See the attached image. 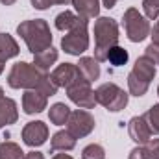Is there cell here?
<instances>
[{"label":"cell","mask_w":159,"mask_h":159,"mask_svg":"<svg viewBox=\"0 0 159 159\" xmlns=\"http://www.w3.org/2000/svg\"><path fill=\"white\" fill-rule=\"evenodd\" d=\"M17 34L24 39L28 50L32 54H39L43 50L52 46V32L46 20L34 19V20H24L17 26Z\"/></svg>","instance_id":"cell-1"},{"label":"cell","mask_w":159,"mask_h":159,"mask_svg":"<svg viewBox=\"0 0 159 159\" xmlns=\"http://www.w3.org/2000/svg\"><path fill=\"white\" fill-rule=\"evenodd\" d=\"M119 44V24L111 17H98L94 22V59L106 61L109 48Z\"/></svg>","instance_id":"cell-2"},{"label":"cell","mask_w":159,"mask_h":159,"mask_svg":"<svg viewBox=\"0 0 159 159\" xmlns=\"http://www.w3.org/2000/svg\"><path fill=\"white\" fill-rule=\"evenodd\" d=\"M156 61L148 56H141L137 57L131 72L128 74V89H129V94L133 96H143L146 94L148 87H150V81L156 76Z\"/></svg>","instance_id":"cell-3"},{"label":"cell","mask_w":159,"mask_h":159,"mask_svg":"<svg viewBox=\"0 0 159 159\" xmlns=\"http://www.w3.org/2000/svg\"><path fill=\"white\" fill-rule=\"evenodd\" d=\"M43 78L44 72H41L35 65L19 61L11 67L7 74V83L13 89H37Z\"/></svg>","instance_id":"cell-4"},{"label":"cell","mask_w":159,"mask_h":159,"mask_svg":"<svg viewBox=\"0 0 159 159\" xmlns=\"http://www.w3.org/2000/svg\"><path fill=\"white\" fill-rule=\"evenodd\" d=\"M94 94H96V104L104 106L107 111L117 113L128 106V93L124 89H120L117 83H111V81L102 83L94 91Z\"/></svg>","instance_id":"cell-5"},{"label":"cell","mask_w":159,"mask_h":159,"mask_svg":"<svg viewBox=\"0 0 159 159\" xmlns=\"http://www.w3.org/2000/svg\"><path fill=\"white\" fill-rule=\"evenodd\" d=\"M122 20H124L126 35H128V39L131 41V43H141V41H144L150 35V30H152L150 22H148V19L143 13H139V9L128 7L124 11Z\"/></svg>","instance_id":"cell-6"},{"label":"cell","mask_w":159,"mask_h":159,"mask_svg":"<svg viewBox=\"0 0 159 159\" xmlns=\"http://www.w3.org/2000/svg\"><path fill=\"white\" fill-rule=\"evenodd\" d=\"M61 48L70 54V56H80L89 48V32H87V19H81L78 24L67 32L61 39Z\"/></svg>","instance_id":"cell-7"},{"label":"cell","mask_w":159,"mask_h":159,"mask_svg":"<svg viewBox=\"0 0 159 159\" xmlns=\"http://www.w3.org/2000/svg\"><path fill=\"white\" fill-rule=\"evenodd\" d=\"M67 94H69L70 102H74L80 109H91L96 106V94L91 87V81L85 78H80L72 85H69Z\"/></svg>","instance_id":"cell-8"},{"label":"cell","mask_w":159,"mask_h":159,"mask_svg":"<svg viewBox=\"0 0 159 159\" xmlns=\"http://www.w3.org/2000/svg\"><path fill=\"white\" fill-rule=\"evenodd\" d=\"M96 122L94 117L85 111V109H76V111H70V117L67 120V131L74 137V139H81V137H87L93 129H94Z\"/></svg>","instance_id":"cell-9"},{"label":"cell","mask_w":159,"mask_h":159,"mask_svg":"<svg viewBox=\"0 0 159 159\" xmlns=\"http://www.w3.org/2000/svg\"><path fill=\"white\" fill-rule=\"evenodd\" d=\"M46 139H48V126L41 120H32L22 128V141H24V144H28L32 148L44 144Z\"/></svg>","instance_id":"cell-10"},{"label":"cell","mask_w":159,"mask_h":159,"mask_svg":"<svg viewBox=\"0 0 159 159\" xmlns=\"http://www.w3.org/2000/svg\"><path fill=\"white\" fill-rule=\"evenodd\" d=\"M80 78H83V74L80 72L78 65H74V63H63V65L56 67L54 72L50 74V80L57 87H65V89L69 85H72L74 81H78Z\"/></svg>","instance_id":"cell-11"},{"label":"cell","mask_w":159,"mask_h":159,"mask_svg":"<svg viewBox=\"0 0 159 159\" xmlns=\"http://www.w3.org/2000/svg\"><path fill=\"white\" fill-rule=\"evenodd\" d=\"M128 133H129L131 141H135L137 144H146L152 139V135H154L150 126H148V122H146V119H144V115L133 117L128 122Z\"/></svg>","instance_id":"cell-12"},{"label":"cell","mask_w":159,"mask_h":159,"mask_svg":"<svg viewBox=\"0 0 159 159\" xmlns=\"http://www.w3.org/2000/svg\"><path fill=\"white\" fill-rule=\"evenodd\" d=\"M46 102H48V96H44L37 89H28L22 94V109L26 115L41 113L43 109H46Z\"/></svg>","instance_id":"cell-13"},{"label":"cell","mask_w":159,"mask_h":159,"mask_svg":"<svg viewBox=\"0 0 159 159\" xmlns=\"http://www.w3.org/2000/svg\"><path fill=\"white\" fill-rule=\"evenodd\" d=\"M76 146V139L67 131V129H61V131H56L52 135V141H50V148L52 152H69Z\"/></svg>","instance_id":"cell-14"},{"label":"cell","mask_w":159,"mask_h":159,"mask_svg":"<svg viewBox=\"0 0 159 159\" xmlns=\"http://www.w3.org/2000/svg\"><path fill=\"white\" fill-rule=\"evenodd\" d=\"M19 119V111H17V102L11 98H0V126H7V124H15Z\"/></svg>","instance_id":"cell-15"},{"label":"cell","mask_w":159,"mask_h":159,"mask_svg":"<svg viewBox=\"0 0 159 159\" xmlns=\"http://www.w3.org/2000/svg\"><path fill=\"white\" fill-rule=\"evenodd\" d=\"M56 61H57V50H56L54 46L43 50L39 54H34V65L39 69L41 72H44V74H48L50 67H52Z\"/></svg>","instance_id":"cell-16"},{"label":"cell","mask_w":159,"mask_h":159,"mask_svg":"<svg viewBox=\"0 0 159 159\" xmlns=\"http://www.w3.org/2000/svg\"><path fill=\"white\" fill-rule=\"evenodd\" d=\"M72 6L81 19H94L100 13V2L98 0H72Z\"/></svg>","instance_id":"cell-17"},{"label":"cell","mask_w":159,"mask_h":159,"mask_svg":"<svg viewBox=\"0 0 159 159\" xmlns=\"http://www.w3.org/2000/svg\"><path fill=\"white\" fill-rule=\"evenodd\" d=\"M78 69L83 74V78L89 81H94L100 78V63L94 57H81L78 63Z\"/></svg>","instance_id":"cell-18"},{"label":"cell","mask_w":159,"mask_h":159,"mask_svg":"<svg viewBox=\"0 0 159 159\" xmlns=\"http://www.w3.org/2000/svg\"><path fill=\"white\" fill-rule=\"evenodd\" d=\"M19 44L9 34H0V59L7 61L19 54Z\"/></svg>","instance_id":"cell-19"},{"label":"cell","mask_w":159,"mask_h":159,"mask_svg":"<svg viewBox=\"0 0 159 159\" xmlns=\"http://www.w3.org/2000/svg\"><path fill=\"white\" fill-rule=\"evenodd\" d=\"M81 20V17L76 15L74 11H61L57 17H56V28L61 30V32H70L76 24Z\"/></svg>","instance_id":"cell-20"},{"label":"cell","mask_w":159,"mask_h":159,"mask_svg":"<svg viewBox=\"0 0 159 159\" xmlns=\"http://www.w3.org/2000/svg\"><path fill=\"white\" fill-rule=\"evenodd\" d=\"M69 117H70V109H69V106H65V104H61V102L54 104V106L48 109V119H50L52 124H56V126L67 124Z\"/></svg>","instance_id":"cell-21"},{"label":"cell","mask_w":159,"mask_h":159,"mask_svg":"<svg viewBox=\"0 0 159 159\" xmlns=\"http://www.w3.org/2000/svg\"><path fill=\"white\" fill-rule=\"evenodd\" d=\"M24 152L17 143L4 141L0 143V159H24Z\"/></svg>","instance_id":"cell-22"},{"label":"cell","mask_w":159,"mask_h":159,"mask_svg":"<svg viewBox=\"0 0 159 159\" xmlns=\"http://www.w3.org/2000/svg\"><path fill=\"white\" fill-rule=\"evenodd\" d=\"M128 59H129V56H128V50L126 48H122V46H113V48H109V52H107V57H106V61H109L113 67H122V65H126L128 63Z\"/></svg>","instance_id":"cell-23"},{"label":"cell","mask_w":159,"mask_h":159,"mask_svg":"<svg viewBox=\"0 0 159 159\" xmlns=\"http://www.w3.org/2000/svg\"><path fill=\"white\" fill-rule=\"evenodd\" d=\"M144 119L148 122L152 133H159V104H154V106L144 113Z\"/></svg>","instance_id":"cell-24"},{"label":"cell","mask_w":159,"mask_h":159,"mask_svg":"<svg viewBox=\"0 0 159 159\" xmlns=\"http://www.w3.org/2000/svg\"><path fill=\"white\" fill-rule=\"evenodd\" d=\"M81 159H106V150L100 144H87L81 152Z\"/></svg>","instance_id":"cell-25"},{"label":"cell","mask_w":159,"mask_h":159,"mask_svg":"<svg viewBox=\"0 0 159 159\" xmlns=\"http://www.w3.org/2000/svg\"><path fill=\"white\" fill-rule=\"evenodd\" d=\"M57 85L50 80V74H44V78L41 80V83H39V87H37V91L39 93H43L44 96H54L56 93H57Z\"/></svg>","instance_id":"cell-26"},{"label":"cell","mask_w":159,"mask_h":159,"mask_svg":"<svg viewBox=\"0 0 159 159\" xmlns=\"http://www.w3.org/2000/svg\"><path fill=\"white\" fill-rule=\"evenodd\" d=\"M143 9H144L146 19L156 20L159 17V0H144L143 2Z\"/></svg>","instance_id":"cell-27"},{"label":"cell","mask_w":159,"mask_h":159,"mask_svg":"<svg viewBox=\"0 0 159 159\" xmlns=\"http://www.w3.org/2000/svg\"><path fill=\"white\" fill-rule=\"evenodd\" d=\"M146 152L150 159H159V139H150L146 144Z\"/></svg>","instance_id":"cell-28"},{"label":"cell","mask_w":159,"mask_h":159,"mask_svg":"<svg viewBox=\"0 0 159 159\" xmlns=\"http://www.w3.org/2000/svg\"><path fill=\"white\" fill-rule=\"evenodd\" d=\"M128 159H150V157H148V152H146V146H144V144L135 146V148L129 152Z\"/></svg>","instance_id":"cell-29"},{"label":"cell","mask_w":159,"mask_h":159,"mask_svg":"<svg viewBox=\"0 0 159 159\" xmlns=\"http://www.w3.org/2000/svg\"><path fill=\"white\" fill-rule=\"evenodd\" d=\"M30 2H32V6L35 9H48L50 6H54L52 0H30Z\"/></svg>","instance_id":"cell-30"},{"label":"cell","mask_w":159,"mask_h":159,"mask_svg":"<svg viewBox=\"0 0 159 159\" xmlns=\"http://www.w3.org/2000/svg\"><path fill=\"white\" fill-rule=\"evenodd\" d=\"M150 34H152V43H157L159 44V20L156 22L154 30H150Z\"/></svg>","instance_id":"cell-31"},{"label":"cell","mask_w":159,"mask_h":159,"mask_svg":"<svg viewBox=\"0 0 159 159\" xmlns=\"http://www.w3.org/2000/svg\"><path fill=\"white\" fill-rule=\"evenodd\" d=\"M24 159H44V156H43L41 152H35V150H34V152H28V154L24 156Z\"/></svg>","instance_id":"cell-32"},{"label":"cell","mask_w":159,"mask_h":159,"mask_svg":"<svg viewBox=\"0 0 159 159\" xmlns=\"http://www.w3.org/2000/svg\"><path fill=\"white\" fill-rule=\"evenodd\" d=\"M119 0H102V4H104V7H107V9H111V7H115V4H117Z\"/></svg>","instance_id":"cell-33"},{"label":"cell","mask_w":159,"mask_h":159,"mask_svg":"<svg viewBox=\"0 0 159 159\" xmlns=\"http://www.w3.org/2000/svg\"><path fill=\"white\" fill-rule=\"evenodd\" d=\"M52 159H72V157H70L69 154H65V152H63V154H56Z\"/></svg>","instance_id":"cell-34"},{"label":"cell","mask_w":159,"mask_h":159,"mask_svg":"<svg viewBox=\"0 0 159 159\" xmlns=\"http://www.w3.org/2000/svg\"><path fill=\"white\" fill-rule=\"evenodd\" d=\"M72 0H52V4H57V6H63V4H69Z\"/></svg>","instance_id":"cell-35"},{"label":"cell","mask_w":159,"mask_h":159,"mask_svg":"<svg viewBox=\"0 0 159 159\" xmlns=\"http://www.w3.org/2000/svg\"><path fill=\"white\" fill-rule=\"evenodd\" d=\"M0 2H2L4 6H13V4H15L17 0H0Z\"/></svg>","instance_id":"cell-36"},{"label":"cell","mask_w":159,"mask_h":159,"mask_svg":"<svg viewBox=\"0 0 159 159\" xmlns=\"http://www.w3.org/2000/svg\"><path fill=\"white\" fill-rule=\"evenodd\" d=\"M4 63H6V61H2V59H0V74L4 72Z\"/></svg>","instance_id":"cell-37"},{"label":"cell","mask_w":159,"mask_h":159,"mask_svg":"<svg viewBox=\"0 0 159 159\" xmlns=\"http://www.w3.org/2000/svg\"><path fill=\"white\" fill-rule=\"evenodd\" d=\"M0 98H4V89L0 87Z\"/></svg>","instance_id":"cell-38"},{"label":"cell","mask_w":159,"mask_h":159,"mask_svg":"<svg viewBox=\"0 0 159 159\" xmlns=\"http://www.w3.org/2000/svg\"><path fill=\"white\" fill-rule=\"evenodd\" d=\"M157 94H159V87H157Z\"/></svg>","instance_id":"cell-39"},{"label":"cell","mask_w":159,"mask_h":159,"mask_svg":"<svg viewBox=\"0 0 159 159\" xmlns=\"http://www.w3.org/2000/svg\"><path fill=\"white\" fill-rule=\"evenodd\" d=\"M0 128H2V126H0Z\"/></svg>","instance_id":"cell-40"}]
</instances>
